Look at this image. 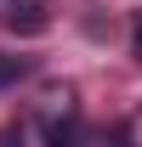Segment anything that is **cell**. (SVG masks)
Wrapping results in <instances>:
<instances>
[{
	"label": "cell",
	"instance_id": "obj_2",
	"mask_svg": "<svg viewBox=\"0 0 142 147\" xmlns=\"http://www.w3.org/2000/svg\"><path fill=\"white\" fill-rule=\"evenodd\" d=\"M91 136H85V125L74 119V113H63V119H51L46 125V147H85Z\"/></svg>",
	"mask_w": 142,
	"mask_h": 147
},
{
	"label": "cell",
	"instance_id": "obj_6",
	"mask_svg": "<svg viewBox=\"0 0 142 147\" xmlns=\"http://www.w3.org/2000/svg\"><path fill=\"white\" fill-rule=\"evenodd\" d=\"M12 6H17V0H0V17H6V11H12Z\"/></svg>",
	"mask_w": 142,
	"mask_h": 147
},
{
	"label": "cell",
	"instance_id": "obj_4",
	"mask_svg": "<svg viewBox=\"0 0 142 147\" xmlns=\"http://www.w3.org/2000/svg\"><path fill=\"white\" fill-rule=\"evenodd\" d=\"M23 74H29V62H23V57H0V91H6V85H17Z\"/></svg>",
	"mask_w": 142,
	"mask_h": 147
},
{
	"label": "cell",
	"instance_id": "obj_5",
	"mask_svg": "<svg viewBox=\"0 0 142 147\" xmlns=\"http://www.w3.org/2000/svg\"><path fill=\"white\" fill-rule=\"evenodd\" d=\"M131 57H137V62H142V11H137V17H131Z\"/></svg>",
	"mask_w": 142,
	"mask_h": 147
},
{
	"label": "cell",
	"instance_id": "obj_1",
	"mask_svg": "<svg viewBox=\"0 0 142 147\" xmlns=\"http://www.w3.org/2000/svg\"><path fill=\"white\" fill-rule=\"evenodd\" d=\"M0 23H6L12 34H46V28H51V6H46V0H17Z\"/></svg>",
	"mask_w": 142,
	"mask_h": 147
},
{
	"label": "cell",
	"instance_id": "obj_3",
	"mask_svg": "<svg viewBox=\"0 0 142 147\" xmlns=\"http://www.w3.org/2000/svg\"><path fill=\"white\" fill-rule=\"evenodd\" d=\"M114 147H142V108L131 113V119H125L119 130H114Z\"/></svg>",
	"mask_w": 142,
	"mask_h": 147
}]
</instances>
